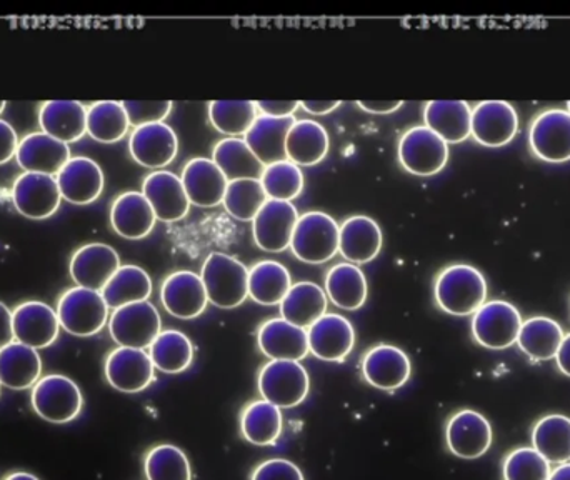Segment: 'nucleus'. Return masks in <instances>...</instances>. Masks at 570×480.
I'll list each match as a JSON object with an SVG mask.
<instances>
[{"label":"nucleus","instance_id":"59","mask_svg":"<svg viewBox=\"0 0 570 480\" xmlns=\"http://www.w3.org/2000/svg\"><path fill=\"white\" fill-rule=\"evenodd\" d=\"M6 106H7L6 100H0V114L3 112V109H6Z\"/></svg>","mask_w":570,"mask_h":480},{"label":"nucleus","instance_id":"18","mask_svg":"<svg viewBox=\"0 0 570 480\" xmlns=\"http://www.w3.org/2000/svg\"><path fill=\"white\" fill-rule=\"evenodd\" d=\"M119 267L120 258L116 248L107 244H87L77 248L70 258L69 271L77 287L102 292Z\"/></svg>","mask_w":570,"mask_h":480},{"label":"nucleus","instance_id":"34","mask_svg":"<svg viewBox=\"0 0 570 480\" xmlns=\"http://www.w3.org/2000/svg\"><path fill=\"white\" fill-rule=\"evenodd\" d=\"M328 134L324 126L315 120H295L285 140L287 160L295 166H315L325 159L328 153Z\"/></svg>","mask_w":570,"mask_h":480},{"label":"nucleus","instance_id":"43","mask_svg":"<svg viewBox=\"0 0 570 480\" xmlns=\"http://www.w3.org/2000/svg\"><path fill=\"white\" fill-rule=\"evenodd\" d=\"M154 368L164 374H180L189 369L194 361V345L183 332L163 331L149 347Z\"/></svg>","mask_w":570,"mask_h":480},{"label":"nucleus","instance_id":"39","mask_svg":"<svg viewBox=\"0 0 570 480\" xmlns=\"http://www.w3.org/2000/svg\"><path fill=\"white\" fill-rule=\"evenodd\" d=\"M283 412L267 401H254L240 414L244 439L254 445H273L283 434Z\"/></svg>","mask_w":570,"mask_h":480},{"label":"nucleus","instance_id":"42","mask_svg":"<svg viewBox=\"0 0 570 480\" xmlns=\"http://www.w3.org/2000/svg\"><path fill=\"white\" fill-rule=\"evenodd\" d=\"M129 127L122 102L99 100L87 109V134L97 143H119L129 133Z\"/></svg>","mask_w":570,"mask_h":480},{"label":"nucleus","instance_id":"47","mask_svg":"<svg viewBox=\"0 0 570 480\" xmlns=\"http://www.w3.org/2000/svg\"><path fill=\"white\" fill-rule=\"evenodd\" d=\"M261 184L266 190L267 199L291 203L304 189V174L291 160H283L264 167Z\"/></svg>","mask_w":570,"mask_h":480},{"label":"nucleus","instance_id":"51","mask_svg":"<svg viewBox=\"0 0 570 480\" xmlns=\"http://www.w3.org/2000/svg\"><path fill=\"white\" fill-rule=\"evenodd\" d=\"M256 106L259 116L285 119V117H294L295 110L301 107V102L298 100H259Z\"/></svg>","mask_w":570,"mask_h":480},{"label":"nucleus","instance_id":"12","mask_svg":"<svg viewBox=\"0 0 570 480\" xmlns=\"http://www.w3.org/2000/svg\"><path fill=\"white\" fill-rule=\"evenodd\" d=\"M535 157L551 164L570 160V114L568 110L549 109L535 117L529 134Z\"/></svg>","mask_w":570,"mask_h":480},{"label":"nucleus","instance_id":"46","mask_svg":"<svg viewBox=\"0 0 570 480\" xmlns=\"http://www.w3.org/2000/svg\"><path fill=\"white\" fill-rule=\"evenodd\" d=\"M147 480H193L189 459L176 445L150 449L144 461Z\"/></svg>","mask_w":570,"mask_h":480},{"label":"nucleus","instance_id":"19","mask_svg":"<svg viewBox=\"0 0 570 480\" xmlns=\"http://www.w3.org/2000/svg\"><path fill=\"white\" fill-rule=\"evenodd\" d=\"M142 194L157 221L177 223L189 214L190 200L184 189L183 179L169 170H157L149 174L142 183Z\"/></svg>","mask_w":570,"mask_h":480},{"label":"nucleus","instance_id":"8","mask_svg":"<svg viewBox=\"0 0 570 480\" xmlns=\"http://www.w3.org/2000/svg\"><path fill=\"white\" fill-rule=\"evenodd\" d=\"M311 379L301 362L271 361L259 372V394L279 409L297 408L307 399Z\"/></svg>","mask_w":570,"mask_h":480},{"label":"nucleus","instance_id":"48","mask_svg":"<svg viewBox=\"0 0 570 480\" xmlns=\"http://www.w3.org/2000/svg\"><path fill=\"white\" fill-rule=\"evenodd\" d=\"M504 480H549L551 464L534 448L512 451L502 464Z\"/></svg>","mask_w":570,"mask_h":480},{"label":"nucleus","instance_id":"35","mask_svg":"<svg viewBox=\"0 0 570 480\" xmlns=\"http://www.w3.org/2000/svg\"><path fill=\"white\" fill-rule=\"evenodd\" d=\"M325 294L337 307L357 311L367 301L364 272L351 262L334 265L325 275Z\"/></svg>","mask_w":570,"mask_h":480},{"label":"nucleus","instance_id":"17","mask_svg":"<svg viewBox=\"0 0 570 480\" xmlns=\"http://www.w3.org/2000/svg\"><path fill=\"white\" fill-rule=\"evenodd\" d=\"M160 301L170 315L183 321L199 317L209 304L203 278L190 271L169 275L160 288Z\"/></svg>","mask_w":570,"mask_h":480},{"label":"nucleus","instance_id":"30","mask_svg":"<svg viewBox=\"0 0 570 480\" xmlns=\"http://www.w3.org/2000/svg\"><path fill=\"white\" fill-rule=\"evenodd\" d=\"M381 248L382 231L371 217H351L338 229V252L351 264L374 261Z\"/></svg>","mask_w":570,"mask_h":480},{"label":"nucleus","instance_id":"53","mask_svg":"<svg viewBox=\"0 0 570 480\" xmlns=\"http://www.w3.org/2000/svg\"><path fill=\"white\" fill-rule=\"evenodd\" d=\"M16 341L13 335L12 312L3 302H0V349Z\"/></svg>","mask_w":570,"mask_h":480},{"label":"nucleus","instance_id":"22","mask_svg":"<svg viewBox=\"0 0 570 480\" xmlns=\"http://www.w3.org/2000/svg\"><path fill=\"white\" fill-rule=\"evenodd\" d=\"M56 180L62 199L76 206H86L99 199L106 184L99 164L80 156L70 157L69 163L57 174Z\"/></svg>","mask_w":570,"mask_h":480},{"label":"nucleus","instance_id":"26","mask_svg":"<svg viewBox=\"0 0 570 480\" xmlns=\"http://www.w3.org/2000/svg\"><path fill=\"white\" fill-rule=\"evenodd\" d=\"M257 342L271 361L298 362L308 354L307 331L283 317L264 322L257 332Z\"/></svg>","mask_w":570,"mask_h":480},{"label":"nucleus","instance_id":"2","mask_svg":"<svg viewBox=\"0 0 570 480\" xmlns=\"http://www.w3.org/2000/svg\"><path fill=\"white\" fill-rule=\"evenodd\" d=\"M210 304L220 308H236L249 297V268L236 257L213 252L200 272Z\"/></svg>","mask_w":570,"mask_h":480},{"label":"nucleus","instance_id":"32","mask_svg":"<svg viewBox=\"0 0 570 480\" xmlns=\"http://www.w3.org/2000/svg\"><path fill=\"white\" fill-rule=\"evenodd\" d=\"M294 117L276 119V117L259 116L246 134V144L250 147L257 159L264 164V167L271 164L283 163L287 160V150H285V140H287L288 130L294 126Z\"/></svg>","mask_w":570,"mask_h":480},{"label":"nucleus","instance_id":"15","mask_svg":"<svg viewBox=\"0 0 570 480\" xmlns=\"http://www.w3.org/2000/svg\"><path fill=\"white\" fill-rule=\"evenodd\" d=\"M13 335L20 344L47 349L59 337L60 322L50 305L39 301L22 302L12 312Z\"/></svg>","mask_w":570,"mask_h":480},{"label":"nucleus","instance_id":"29","mask_svg":"<svg viewBox=\"0 0 570 480\" xmlns=\"http://www.w3.org/2000/svg\"><path fill=\"white\" fill-rule=\"evenodd\" d=\"M424 123L445 144L464 143L471 137L472 109L464 100H431L424 109Z\"/></svg>","mask_w":570,"mask_h":480},{"label":"nucleus","instance_id":"55","mask_svg":"<svg viewBox=\"0 0 570 480\" xmlns=\"http://www.w3.org/2000/svg\"><path fill=\"white\" fill-rule=\"evenodd\" d=\"M402 100H387V102H372V100H358L357 106L365 112L371 114H392L401 109Z\"/></svg>","mask_w":570,"mask_h":480},{"label":"nucleus","instance_id":"13","mask_svg":"<svg viewBox=\"0 0 570 480\" xmlns=\"http://www.w3.org/2000/svg\"><path fill=\"white\" fill-rule=\"evenodd\" d=\"M519 130V116L504 100H485L472 109L471 136L484 147H504Z\"/></svg>","mask_w":570,"mask_h":480},{"label":"nucleus","instance_id":"9","mask_svg":"<svg viewBox=\"0 0 570 480\" xmlns=\"http://www.w3.org/2000/svg\"><path fill=\"white\" fill-rule=\"evenodd\" d=\"M399 160L414 176H435L448 164L449 144L425 126L412 127L399 143Z\"/></svg>","mask_w":570,"mask_h":480},{"label":"nucleus","instance_id":"11","mask_svg":"<svg viewBox=\"0 0 570 480\" xmlns=\"http://www.w3.org/2000/svg\"><path fill=\"white\" fill-rule=\"evenodd\" d=\"M60 200L62 196H60L56 177L23 173L13 183V207L27 219H49L59 210Z\"/></svg>","mask_w":570,"mask_h":480},{"label":"nucleus","instance_id":"21","mask_svg":"<svg viewBox=\"0 0 570 480\" xmlns=\"http://www.w3.org/2000/svg\"><path fill=\"white\" fill-rule=\"evenodd\" d=\"M308 352L327 362H342L355 344V331L347 319L325 314L307 329Z\"/></svg>","mask_w":570,"mask_h":480},{"label":"nucleus","instance_id":"44","mask_svg":"<svg viewBox=\"0 0 570 480\" xmlns=\"http://www.w3.org/2000/svg\"><path fill=\"white\" fill-rule=\"evenodd\" d=\"M259 117L253 100H213L209 104L210 124L229 137L246 136Z\"/></svg>","mask_w":570,"mask_h":480},{"label":"nucleus","instance_id":"45","mask_svg":"<svg viewBox=\"0 0 570 480\" xmlns=\"http://www.w3.org/2000/svg\"><path fill=\"white\" fill-rule=\"evenodd\" d=\"M267 200L269 199L261 179H239L229 183L223 204L230 216L249 223L256 219Z\"/></svg>","mask_w":570,"mask_h":480},{"label":"nucleus","instance_id":"40","mask_svg":"<svg viewBox=\"0 0 570 480\" xmlns=\"http://www.w3.org/2000/svg\"><path fill=\"white\" fill-rule=\"evenodd\" d=\"M532 448L549 464L570 462V418L562 414L542 418L532 429Z\"/></svg>","mask_w":570,"mask_h":480},{"label":"nucleus","instance_id":"31","mask_svg":"<svg viewBox=\"0 0 570 480\" xmlns=\"http://www.w3.org/2000/svg\"><path fill=\"white\" fill-rule=\"evenodd\" d=\"M42 359L36 349L10 342L0 349V384L12 391H26L39 382Z\"/></svg>","mask_w":570,"mask_h":480},{"label":"nucleus","instance_id":"14","mask_svg":"<svg viewBox=\"0 0 570 480\" xmlns=\"http://www.w3.org/2000/svg\"><path fill=\"white\" fill-rule=\"evenodd\" d=\"M153 359L140 349L117 347L107 355L106 379L116 391L137 394L154 381Z\"/></svg>","mask_w":570,"mask_h":480},{"label":"nucleus","instance_id":"4","mask_svg":"<svg viewBox=\"0 0 570 480\" xmlns=\"http://www.w3.org/2000/svg\"><path fill=\"white\" fill-rule=\"evenodd\" d=\"M33 411L43 421L67 424L79 418L83 398L79 385L72 379L60 374L40 378L30 394Z\"/></svg>","mask_w":570,"mask_h":480},{"label":"nucleus","instance_id":"1","mask_svg":"<svg viewBox=\"0 0 570 480\" xmlns=\"http://www.w3.org/2000/svg\"><path fill=\"white\" fill-rule=\"evenodd\" d=\"M434 294L442 311L465 317L474 315L488 301V282L479 268L455 264L439 274Z\"/></svg>","mask_w":570,"mask_h":480},{"label":"nucleus","instance_id":"54","mask_svg":"<svg viewBox=\"0 0 570 480\" xmlns=\"http://www.w3.org/2000/svg\"><path fill=\"white\" fill-rule=\"evenodd\" d=\"M341 106V100H302L301 107L314 116H325Z\"/></svg>","mask_w":570,"mask_h":480},{"label":"nucleus","instance_id":"7","mask_svg":"<svg viewBox=\"0 0 570 480\" xmlns=\"http://www.w3.org/2000/svg\"><path fill=\"white\" fill-rule=\"evenodd\" d=\"M109 332L119 347L146 351L163 332L159 312L149 301L116 308L109 317Z\"/></svg>","mask_w":570,"mask_h":480},{"label":"nucleus","instance_id":"37","mask_svg":"<svg viewBox=\"0 0 570 480\" xmlns=\"http://www.w3.org/2000/svg\"><path fill=\"white\" fill-rule=\"evenodd\" d=\"M100 294L109 308L116 311L124 305L149 301L153 281L142 267L120 265L119 271L107 282Z\"/></svg>","mask_w":570,"mask_h":480},{"label":"nucleus","instance_id":"50","mask_svg":"<svg viewBox=\"0 0 570 480\" xmlns=\"http://www.w3.org/2000/svg\"><path fill=\"white\" fill-rule=\"evenodd\" d=\"M250 480H304L301 469L285 459H271L257 466Z\"/></svg>","mask_w":570,"mask_h":480},{"label":"nucleus","instance_id":"36","mask_svg":"<svg viewBox=\"0 0 570 480\" xmlns=\"http://www.w3.org/2000/svg\"><path fill=\"white\" fill-rule=\"evenodd\" d=\"M564 337V331L559 322L539 315V317H531L522 322L518 344L519 349L532 361L544 362L556 359Z\"/></svg>","mask_w":570,"mask_h":480},{"label":"nucleus","instance_id":"3","mask_svg":"<svg viewBox=\"0 0 570 480\" xmlns=\"http://www.w3.org/2000/svg\"><path fill=\"white\" fill-rule=\"evenodd\" d=\"M60 327L76 337L99 334L109 322V305L102 294L90 288L72 287L57 302Z\"/></svg>","mask_w":570,"mask_h":480},{"label":"nucleus","instance_id":"6","mask_svg":"<svg viewBox=\"0 0 570 480\" xmlns=\"http://www.w3.org/2000/svg\"><path fill=\"white\" fill-rule=\"evenodd\" d=\"M522 315L515 305L505 301L485 302L472 315V335L482 347L504 351L518 344Z\"/></svg>","mask_w":570,"mask_h":480},{"label":"nucleus","instance_id":"49","mask_svg":"<svg viewBox=\"0 0 570 480\" xmlns=\"http://www.w3.org/2000/svg\"><path fill=\"white\" fill-rule=\"evenodd\" d=\"M122 106L134 129L163 123L173 110L170 100H124Z\"/></svg>","mask_w":570,"mask_h":480},{"label":"nucleus","instance_id":"24","mask_svg":"<svg viewBox=\"0 0 570 480\" xmlns=\"http://www.w3.org/2000/svg\"><path fill=\"white\" fill-rule=\"evenodd\" d=\"M17 164L23 173L57 176L70 160L67 144L43 133H32L19 140L16 154Z\"/></svg>","mask_w":570,"mask_h":480},{"label":"nucleus","instance_id":"10","mask_svg":"<svg viewBox=\"0 0 570 480\" xmlns=\"http://www.w3.org/2000/svg\"><path fill=\"white\" fill-rule=\"evenodd\" d=\"M494 432L491 422L479 412L465 409L455 412L445 428V444L455 458L472 459L488 454Z\"/></svg>","mask_w":570,"mask_h":480},{"label":"nucleus","instance_id":"20","mask_svg":"<svg viewBox=\"0 0 570 480\" xmlns=\"http://www.w3.org/2000/svg\"><path fill=\"white\" fill-rule=\"evenodd\" d=\"M297 221L294 204L269 199L253 221L254 239L263 251L284 252L291 247Z\"/></svg>","mask_w":570,"mask_h":480},{"label":"nucleus","instance_id":"41","mask_svg":"<svg viewBox=\"0 0 570 480\" xmlns=\"http://www.w3.org/2000/svg\"><path fill=\"white\" fill-rule=\"evenodd\" d=\"M287 268L276 261H263L249 268V297L261 305H281L291 291Z\"/></svg>","mask_w":570,"mask_h":480},{"label":"nucleus","instance_id":"25","mask_svg":"<svg viewBox=\"0 0 570 480\" xmlns=\"http://www.w3.org/2000/svg\"><path fill=\"white\" fill-rule=\"evenodd\" d=\"M184 189L190 204L197 207H216L224 203L229 180L224 176L223 170L217 167L213 159L189 160L184 167L183 176Z\"/></svg>","mask_w":570,"mask_h":480},{"label":"nucleus","instance_id":"28","mask_svg":"<svg viewBox=\"0 0 570 480\" xmlns=\"http://www.w3.org/2000/svg\"><path fill=\"white\" fill-rule=\"evenodd\" d=\"M156 214L142 193H124L110 207L112 229L124 239L140 241L153 233Z\"/></svg>","mask_w":570,"mask_h":480},{"label":"nucleus","instance_id":"33","mask_svg":"<svg viewBox=\"0 0 570 480\" xmlns=\"http://www.w3.org/2000/svg\"><path fill=\"white\" fill-rule=\"evenodd\" d=\"M328 298L324 288L314 282H298L291 287L283 302L281 314L285 321L307 331L327 314Z\"/></svg>","mask_w":570,"mask_h":480},{"label":"nucleus","instance_id":"16","mask_svg":"<svg viewBox=\"0 0 570 480\" xmlns=\"http://www.w3.org/2000/svg\"><path fill=\"white\" fill-rule=\"evenodd\" d=\"M132 159L147 169H163L176 159L179 150L177 134L166 123L136 127L130 134Z\"/></svg>","mask_w":570,"mask_h":480},{"label":"nucleus","instance_id":"58","mask_svg":"<svg viewBox=\"0 0 570 480\" xmlns=\"http://www.w3.org/2000/svg\"><path fill=\"white\" fill-rule=\"evenodd\" d=\"M2 480H40L37 476L30 474V472H12V474L6 476Z\"/></svg>","mask_w":570,"mask_h":480},{"label":"nucleus","instance_id":"23","mask_svg":"<svg viewBox=\"0 0 570 480\" xmlns=\"http://www.w3.org/2000/svg\"><path fill=\"white\" fill-rule=\"evenodd\" d=\"M411 361L402 349L381 344L364 355L362 372L372 388L381 391H397L411 378Z\"/></svg>","mask_w":570,"mask_h":480},{"label":"nucleus","instance_id":"56","mask_svg":"<svg viewBox=\"0 0 570 480\" xmlns=\"http://www.w3.org/2000/svg\"><path fill=\"white\" fill-rule=\"evenodd\" d=\"M556 361H558L559 371L570 378V334H566L558 355H556Z\"/></svg>","mask_w":570,"mask_h":480},{"label":"nucleus","instance_id":"61","mask_svg":"<svg viewBox=\"0 0 570 480\" xmlns=\"http://www.w3.org/2000/svg\"><path fill=\"white\" fill-rule=\"evenodd\" d=\"M0 385H2V384H0Z\"/></svg>","mask_w":570,"mask_h":480},{"label":"nucleus","instance_id":"52","mask_svg":"<svg viewBox=\"0 0 570 480\" xmlns=\"http://www.w3.org/2000/svg\"><path fill=\"white\" fill-rule=\"evenodd\" d=\"M19 137L16 129L6 120L0 119V166L16 157Z\"/></svg>","mask_w":570,"mask_h":480},{"label":"nucleus","instance_id":"38","mask_svg":"<svg viewBox=\"0 0 570 480\" xmlns=\"http://www.w3.org/2000/svg\"><path fill=\"white\" fill-rule=\"evenodd\" d=\"M213 160L229 183L239 179H261L264 173V164L257 159L246 140L237 137H227L217 143Z\"/></svg>","mask_w":570,"mask_h":480},{"label":"nucleus","instance_id":"60","mask_svg":"<svg viewBox=\"0 0 570 480\" xmlns=\"http://www.w3.org/2000/svg\"><path fill=\"white\" fill-rule=\"evenodd\" d=\"M568 112L570 114V100L568 102Z\"/></svg>","mask_w":570,"mask_h":480},{"label":"nucleus","instance_id":"57","mask_svg":"<svg viewBox=\"0 0 570 480\" xmlns=\"http://www.w3.org/2000/svg\"><path fill=\"white\" fill-rule=\"evenodd\" d=\"M549 480H570V462H566V464H559L554 471H551Z\"/></svg>","mask_w":570,"mask_h":480},{"label":"nucleus","instance_id":"5","mask_svg":"<svg viewBox=\"0 0 570 480\" xmlns=\"http://www.w3.org/2000/svg\"><path fill=\"white\" fill-rule=\"evenodd\" d=\"M338 224L325 213L298 216L291 248L298 261L324 264L338 252Z\"/></svg>","mask_w":570,"mask_h":480},{"label":"nucleus","instance_id":"27","mask_svg":"<svg viewBox=\"0 0 570 480\" xmlns=\"http://www.w3.org/2000/svg\"><path fill=\"white\" fill-rule=\"evenodd\" d=\"M39 126L40 133L69 146L87 134V107L77 100H47L40 106Z\"/></svg>","mask_w":570,"mask_h":480}]
</instances>
